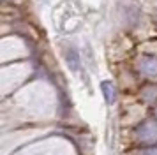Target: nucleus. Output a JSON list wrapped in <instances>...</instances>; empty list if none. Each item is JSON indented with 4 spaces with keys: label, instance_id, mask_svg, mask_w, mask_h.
<instances>
[{
    "label": "nucleus",
    "instance_id": "nucleus-1",
    "mask_svg": "<svg viewBox=\"0 0 157 155\" xmlns=\"http://www.w3.org/2000/svg\"><path fill=\"white\" fill-rule=\"evenodd\" d=\"M101 90L104 93V97H106V102L108 104H113L115 99H117V90H115V85L111 81H102L101 85Z\"/></svg>",
    "mask_w": 157,
    "mask_h": 155
},
{
    "label": "nucleus",
    "instance_id": "nucleus-2",
    "mask_svg": "<svg viewBox=\"0 0 157 155\" xmlns=\"http://www.w3.org/2000/svg\"><path fill=\"white\" fill-rule=\"evenodd\" d=\"M65 60H67V65H69L72 70L79 69V56H78V53H76V49L74 48L67 49V53H65Z\"/></svg>",
    "mask_w": 157,
    "mask_h": 155
}]
</instances>
